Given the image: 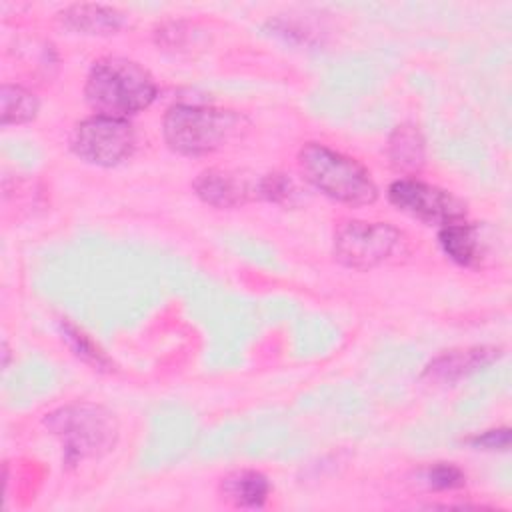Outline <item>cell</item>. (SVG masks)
Here are the masks:
<instances>
[{"label":"cell","instance_id":"cell-1","mask_svg":"<svg viewBox=\"0 0 512 512\" xmlns=\"http://www.w3.org/2000/svg\"><path fill=\"white\" fill-rule=\"evenodd\" d=\"M250 128L244 114L204 104H174L162 120V136L182 156L214 154L240 140Z\"/></svg>","mask_w":512,"mask_h":512},{"label":"cell","instance_id":"cell-2","mask_svg":"<svg viewBox=\"0 0 512 512\" xmlns=\"http://www.w3.org/2000/svg\"><path fill=\"white\" fill-rule=\"evenodd\" d=\"M158 96L154 76L138 62L122 56L96 60L86 76L84 98L94 114L126 118L146 110Z\"/></svg>","mask_w":512,"mask_h":512},{"label":"cell","instance_id":"cell-3","mask_svg":"<svg viewBox=\"0 0 512 512\" xmlns=\"http://www.w3.org/2000/svg\"><path fill=\"white\" fill-rule=\"evenodd\" d=\"M304 178L328 198L346 206H368L378 198V186L370 172L354 158L320 142H306L298 152Z\"/></svg>","mask_w":512,"mask_h":512},{"label":"cell","instance_id":"cell-4","mask_svg":"<svg viewBox=\"0 0 512 512\" xmlns=\"http://www.w3.org/2000/svg\"><path fill=\"white\" fill-rule=\"evenodd\" d=\"M44 426L60 440L64 462L74 466L108 454L118 442V420L110 410L90 402H74L46 414Z\"/></svg>","mask_w":512,"mask_h":512},{"label":"cell","instance_id":"cell-5","mask_svg":"<svg viewBox=\"0 0 512 512\" xmlns=\"http://www.w3.org/2000/svg\"><path fill=\"white\" fill-rule=\"evenodd\" d=\"M136 132L126 118L94 114L70 132V150L86 164L112 168L134 154Z\"/></svg>","mask_w":512,"mask_h":512},{"label":"cell","instance_id":"cell-6","mask_svg":"<svg viewBox=\"0 0 512 512\" xmlns=\"http://www.w3.org/2000/svg\"><path fill=\"white\" fill-rule=\"evenodd\" d=\"M402 244V232L388 222L346 220L334 232V258L350 270H372L384 264Z\"/></svg>","mask_w":512,"mask_h":512},{"label":"cell","instance_id":"cell-7","mask_svg":"<svg viewBox=\"0 0 512 512\" xmlns=\"http://www.w3.org/2000/svg\"><path fill=\"white\" fill-rule=\"evenodd\" d=\"M390 204L426 224H450L466 218V204L452 192L418 178H398L388 186Z\"/></svg>","mask_w":512,"mask_h":512},{"label":"cell","instance_id":"cell-8","mask_svg":"<svg viewBox=\"0 0 512 512\" xmlns=\"http://www.w3.org/2000/svg\"><path fill=\"white\" fill-rule=\"evenodd\" d=\"M194 194L214 208H238L256 196V184L222 168H206L192 182Z\"/></svg>","mask_w":512,"mask_h":512},{"label":"cell","instance_id":"cell-9","mask_svg":"<svg viewBox=\"0 0 512 512\" xmlns=\"http://www.w3.org/2000/svg\"><path fill=\"white\" fill-rule=\"evenodd\" d=\"M500 350L488 346L450 350L436 356L424 370V376L436 382H456L498 360Z\"/></svg>","mask_w":512,"mask_h":512},{"label":"cell","instance_id":"cell-10","mask_svg":"<svg viewBox=\"0 0 512 512\" xmlns=\"http://www.w3.org/2000/svg\"><path fill=\"white\" fill-rule=\"evenodd\" d=\"M64 28L86 36H108L122 28L124 14L106 4H72L60 14Z\"/></svg>","mask_w":512,"mask_h":512},{"label":"cell","instance_id":"cell-11","mask_svg":"<svg viewBox=\"0 0 512 512\" xmlns=\"http://www.w3.org/2000/svg\"><path fill=\"white\" fill-rule=\"evenodd\" d=\"M388 160L390 166L404 174L414 176L426 164V140L418 126L404 122L394 128L388 138Z\"/></svg>","mask_w":512,"mask_h":512},{"label":"cell","instance_id":"cell-12","mask_svg":"<svg viewBox=\"0 0 512 512\" xmlns=\"http://www.w3.org/2000/svg\"><path fill=\"white\" fill-rule=\"evenodd\" d=\"M442 252L458 266H478L482 258V244L478 228L466 220L444 224L438 232Z\"/></svg>","mask_w":512,"mask_h":512},{"label":"cell","instance_id":"cell-13","mask_svg":"<svg viewBox=\"0 0 512 512\" xmlns=\"http://www.w3.org/2000/svg\"><path fill=\"white\" fill-rule=\"evenodd\" d=\"M222 498L238 508H260L270 494L268 478L258 470H234L220 482Z\"/></svg>","mask_w":512,"mask_h":512},{"label":"cell","instance_id":"cell-14","mask_svg":"<svg viewBox=\"0 0 512 512\" xmlns=\"http://www.w3.org/2000/svg\"><path fill=\"white\" fill-rule=\"evenodd\" d=\"M2 126L28 124L38 116L40 102L34 92L20 84H4L0 90Z\"/></svg>","mask_w":512,"mask_h":512},{"label":"cell","instance_id":"cell-15","mask_svg":"<svg viewBox=\"0 0 512 512\" xmlns=\"http://www.w3.org/2000/svg\"><path fill=\"white\" fill-rule=\"evenodd\" d=\"M60 332H62V338L68 342V346L80 360L94 366V370H108V372L112 370L110 368L112 362L108 360V356L82 330H78L70 322H60Z\"/></svg>","mask_w":512,"mask_h":512},{"label":"cell","instance_id":"cell-16","mask_svg":"<svg viewBox=\"0 0 512 512\" xmlns=\"http://www.w3.org/2000/svg\"><path fill=\"white\" fill-rule=\"evenodd\" d=\"M296 194V186L290 176L282 172H270L256 182V196L274 204L290 202Z\"/></svg>","mask_w":512,"mask_h":512},{"label":"cell","instance_id":"cell-17","mask_svg":"<svg viewBox=\"0 0 512 512\" xmlns=\"http://www.w3.org/2000/svg\"><path fill=\"white\" fill-rule=\"evenodd\" d=\"M424 478L432 490H456V488L464 486V482H466L464 472L450 462H438V464L430 466L426 470Z\"/></svg>","mask_w":512,"mask_h":512},{"label":"cell","instance_id":"cell-18","mask_svg":"<svg viewBox=\"0 0 512 512\" xmlns=\"http://www.w3.org/2000/svg\"><path fill=\"white\" fill-rule=\"evenodd\" d=\"M468 444L476 450H508L510 446V430L508 428H494L482 434L468 438Z\"/></svg>","mask_w":512,"mask_h":512},{"label":"cell","instance_id":"cell-19","mask_svg":"<svg viewBox=\"0 0 512 512\" xmlns=\"http://www.w3.org/2000/svg\"><path fill=\"white\" fill-rule=\"evenodd\" d=\"M2 356H4V360H2V366H4V368H8V360H10V350H8V344H6V342L2 344Z\"/></svg>","mask_w":512,"mask_h":512}]
</instances>
